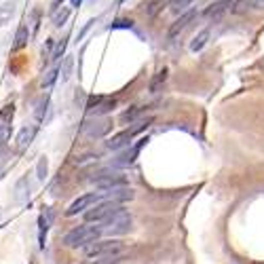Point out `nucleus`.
<instances>
[{"label":"nucleus","mask_w":264,"mask_h":264,"mask_svg":"<svg viewBox=\"0 0 264 264\" xmlns=\"http://www.w3.org/2000/svg\"><path fill=\"white\" fill-rule=\"evenodd\" d=\"M102 234V226H91V224H80L76 228H72L70 232H66L64 237V245L66 248H87L89 243H93L96 239H100Z\"/></svg>","instance_id":"1"},{"label":"nucleus","mask_w":264,"mask_h":264,"mask_svg":"<svg viewBox=\"0 0 264 264\" xmlns=\"http://www.w3.org/2000/svg\"><path fill=\"white\" fill-rule=\"evenodd\" d=\"M122 210V205L114 199H108V201H100L96 205H91L87 212H84V220L87 222H106L108 218H112L114 214H118Z\"/></svg>","instance_id":"2"},{"label":"nucleus","mask_w":264,"mask_h":264,"mask_svg":"<svg viewBox=\"0 0 264 264\" xmlns=\"http://www.w3.org/2000/svg\"><path fill=\"white\" fill-rule=\"evenodd\" d=\"M122 252V243L116 239H96L84 248L87 258H106V256H118Z\"/></svg>","instance_id":"3"},{"label":"nucleus","mask_w":264,"mask_h":264,"mask_svg":"<svg viewBox=\"0 0 264 264\" xmlns=\"http://www.w3.org/2000/svg\"><path fill=\"white\" fill-rule=\"evenodd\" d=\"M129 230H131V216L125 210H120L118 214L112 216V218H108L102 226V232L114 234V237L116 234H127Z\"/></svg>","instance_id":"4"},{"label":"nucleus","mask_w":264,"mask_h":264,"mask_svg":"<svg viewBox=\"0 0 264 264\" xmlns=\"http://www.w3.org/2000/svg\"><path fill=\"white\" fill-rule=\"evenodd\" d=\"M110 129H112V120L110 118H104V116H93L89 120H84L82 127H80L82 134L87 136V138H93V140L104 138L106 134H110Z\"/></svg>","instance_id":"5"},{"label":"nucleus","mask_w":264,"mask_h":264,"mask_svg":"<svg viewBox=\"0 0 264 264\" xmlns=\"http://www.w3.org/2000/svg\"><path fill=\"white\" fill-rule=\"evenodd\" d=\"M146 142H148V138H142V140H138L136 144L127 146V150H125V152H120L114 161H112V165H114V167H129L131 163H136V158L140 156V152H142V148L146 146Z\"/></svg>","instance_id":"6"},{"label":"nucleus","mask_w":264,"mask_h":264,"mask_svg":"<svg viewBox=\"0 0 264 264\" xmlns=\"http://www.w3.org/2000/svg\"><path fill=\"white\" fill-rule=\"evenodd\" d=\"M93 184H96L100 190H114V188L127 186V178L122 174H98L93 178Z\"/></svg>","instance_id":"7"},{"label":"nucleus","mask_w":264,"mask_h":264,"mask_svg":"<svg viewBox=\"0 0 264 264\" xmlns=\"http://www.w3.org/2000/svg\"><path fill=\"white\" fill-rule=\"evenodd\" d=\"M232 6H234L232 0H216V2L205 6L203 17H205V20H210V22H218V20H222V17L230 11Z\"/></svg>","instance_id":"8"},{"label":"nucleus","mask_w":264,"mask_h":264,"mask_svg":"<svg viewBox=\"0 0 264 264\" xmlns=\"http://www.w3.org/2000/svg\"><path fill=\"white\" fill-rule=\"evenodd\" d=\"M114 106H116V100L114 98H102V96H98V98H91L89 100L87 110H89L91 116H104L106 112L114 110Z\"/></svg>","instance_id":"9"},{"label":"nucleus","mask_w":264,"mask_h":264,"mask_svg":"<svg viewBox=\"0 0 264 264\" xmlns=\"http://www.w3.org/2000/svg\"><path fill=\"white\" fill-rule=\"evenodd\" d=\"M100 199H102V192H100V194H96V192L82 194V196H78V199H76V201H74V203L68 207V210H66V216H76V214L87 212L91 205L100 203Z\"/></svg>","instance_id":"10"},{"label":"nucleus","mask_w":264,"mask_h":264,"mask_svg":"<svg viewBox=\"0 0 264 264\" xmlns=\"http://www.w3.org/2000/svg\"><path fill=\"white\" fill-rule=\"evenodd\" d=\"M194 20H196V11H194V8H188V11L180 13V17H178V20L172 24V28H169V38H172V40L178 38V36H180Z\"/></svg>","instance_id":"11"},{"label":"nucleus","mask_w":264,"mask_h":264,"mask_svg":"<svg viewBox=\"0 0 264 264\" xmlns=\"http://www.w3.org/2000/svg\"><path fill=\"white\" fill-rule=\"evenodd\" d=\"M136 138V131L134 129H125V131H120V134H116V136H112L108 142H106V148L108 150H120V148H127L129 144H131V140Z\"/></svg>","instance_id":"12"},{"label":"nucleus","mask_w":264,"mask_h":264,"mask_svg":"<svg viewBox=\"0 0 264 264\" xmlns=\"http://www.w3.org/2000/svg\"><path fill=\"white\" fill-rule=\"evenodd\" d=\"M36 125H26L20 129V134H17V146H20V150H26L28 146H30L34 142V138H36Z\"/></svg>","instance_id":"13"},{"label":"nucleus","mask_w":264,"mask_h":264,"mask_svg":"<svg viewBox=\"0 0 264 264\" xmlns=\"http://www.w3.org/2000/svg\"><path fill=\"white\" fill-rule=\"evenodd\" d=\"M13 196H15L17 203H26L28 199H30V180H28V178H22V180L15 184Z\"/></svg>","instance_id":"14"},{"label":"nucleus","mask_w":264,"mask_h":264,"mask_svg":"<svg viewBox=\"0 0 264 264\" xmlns=\"http://www.w3.org/2000/svg\"><path fill=\"white\" fill-rule=\"evenodd\" d=\"M30 28H28L26 24H22L20 28H17L15 32V42H13V51H22L24 46H28V40H30Z\"/></svg>","instance_id":"15"},{"label":"nucleus","mask_w":264,"mask_h":264,"mask_svg":"<svg viewBox=\"0 0 264 264\" xmlns=\"http://www.w3.org/2000/svg\"><path fill=\"white\" fill-rule=\"evenodd\" d=\"M142 114H144V108L142 106H131L129 110H125L120 114V122H122V125H127V122L131 125V122H136Z\"/></svg>","instance_id":"16"},{"label":"nucleus","mask_w":264,"mask_h":264,"mask_svg":"<svg viewBox=\"0 0 264 264\" xmlns=\"http://www.w3.org/2000/svg\"><path fill=\"white\" fill-rule=\"evenodd\" d=\"M49 216L40 214L38 216V245L40 250H44V243H46V232H49Z\"/></svg>","instance_id":"17"},{"label":"nucleus","mask_w":264,"mask_h":264,"mask_svg":"<svg viewBox=\"0 0 264 264\" xmlns=\"http://www.w3.org/2000/svg\"><path fill=\"white\" fill-rule=\"evenodd\" d=\"M207 40H210V30H203V32H199V34L194 36V40L190 42V51H192V53L201 51L203 46L207 44Z\"/></svg>","instance_id":"18"},{"label":"nucleus","mask_w":264,"mask_h":264,"mask_svg":"<svg viewBox=\"0 0 264 264\" xmlns=\"http://www.w3.org/2000/svg\"><path fill=\"white\" fill-rule=\"evenodd\" d=\"M245 8L264 11V0H239V2H237V11H245Z\"/></svg>","instance_id":"19"},{"label":"nucleus","mask_w":264,"mask_h":264,"mask_svg":"<svg viewBox=\"0 0 264 264\" xmlns=\"http://www.w3.org/2000/svg\"><path fill=\"white\" fill-rule=\"evenodd\" d=\"M72 68H74V60L70 58V55H66V58H64V64H62V68H60V72H62V82L70 80V76H72Z\"/></svg>","instance_id":"20"},{"label":"nucleus","mask_w":264,"mask_h":264,"mask_svg":"<svg viewBox=\"0 0 264 264\" xmlns=\"http://www.w3.org/2000/svg\"><path fill=\"white\" fill-rule=\"evenodd\" d=\"M194 2V0H169V11L174 13H184L190 8V4Z\"/></svg>","instance_id":"21"},{"label":"nucleus","mask_w":264,"mask_h":264,"mask_svg":"<svg viewBox=\"0 0 264 264\" xmlns=\"http://www.w3.org/2000/svg\"><path fill=\"white\" fill-rule=\"evenodd\" d=\"M167 74H169V72H167V68H163L161 72H158L156 76H154L152 80H150V91H152V93H156L158 89H161L163 84H165V80H167Z\"/></svg>","instance_id":"22"},{"label":"nucleus","mask_w":264,"mask_h":264,"mask_svg":"<svg viewBox=\"0 0 264 264\" xmlns=\"http://www.w3.org/2000/svg\"><path fill=\"white\" fill-rule=\"evenodd\" d=\"M13 11H15L13 2H4L2 6H0V28H2V26L13 17Z\"/></svg>","instance_id":"23"},{"label":"nucleus","mask_w":264,"mask_h":264,"mask_svg":"<svg viewBox=\"0 0 264 264\" xmlns=\"http://www.w3.org/2000/svg\"><path fill=\"white\" fill-rule=\"evenodd\" d=\"M70 17V8L68 6H62V11H55V15H53V26H64L66 24V20Z\"/></svg>","instance_id":"24"},{"label":"nucleus","mask_w":264,"mask_h":264,"mask_svg":"<svg viewBox=\"0 0 264 264\" xmlns=\"http://www.w3.org/2000/svg\"><path fill=\"white\" fill-rule=\"evenodd\" d=\"M46 172H49V163H46V156H40V158H38V165H36V174H38V180H40V182H44Z\"/></svg>","instance_id":"25"},{"label":"nucleus","mask_w":264,"mask_h":264,"mask_svg":"<svg viewBox=\"0 0 264 264\" xmlns=\"http://www.w3.org/2000/svg\"><path fill=\"white\" fill-rule=\"evenodd\" d=\"M46 106H49V96L40 98L38 106H36V118H38V120H42V118H44V110H46Z\"/></svg>","instance_id":"26"},{"label":"nucleus","mask_w":264,"mask_h":264,"mask_svg":"<svg viewBox=\"0 0 264 264\" xmlns=\"http://www.w3.org/2000/svg\"><path fill=\"white\" fill-rule=\"evenodd\" d=\"M84 264H118V258L116 256H106V258H91Z\"/></svg>","instance_id":"27"},{"label":"nucleus","mask_w":264,"mask_h":264,"mask_svg":"<svg viewBox=\"0 0 264 264\" xmlns=\"http://www.w3.org/2000/svg\"><path fill=\"white\" fill-rule=\"evenodd\" d=\"M58 74H60V68H53L51 72H46V76L42 78V87H51L55 78H58Z\"/></svg>","instance_id":"28"},{"label":"nucleus","mask_w":264,"mask_h":264,"mask_svg":"<svg viewBox=\"0 0 264 264\" xmlns=\"http://www.w3.org/2000/svg\"><path fill=\"white\" fill-rule=\"evenodd\" d=\"M8 136H11V127L4 125V122H0V144H2Z\"/></svg>","instance_id":"29"},{"label":"nucleus","mask_w":264,"mask_h":264,"mask_svg":"<svg viewBox=\"0 0 264 264\" xmlns=\"http://www.w3.org/2000/svg\"><path fill=\"white\" fill-rule=\"evenodd\" d=\"M13 104H11V106H4V110L2 112H0V118H4V120H11L13 118Z\"/></svg>","instance_id":"30"},{"label":"nucleus","mask_w":264,"mask_h":264,"mask_svg":"<svg viewBox=\"0 0 264 264\" xmlns=\"http://www.w3.org/2000/svg\"><path fill=\"white\" fill-rule=\"evenodd\" d=\"M64 49H66V40H62V42L58 44V49H55V53H53V60H62Z\"/></svg>","instance_id":"31"},{"label":"nucleus","mask_w":264,"mask_h":264,"mask_svg":"<svg viewBox=\"0 0 264 264\" xmlns=\"http://www.w3.org/2000/svg\"><path fill=\"white\" fill-rule=\"evenodd\" d=\"M70 2H72V6H80V4H82V0H70Z\"/></svg>","instance_id":"32"},{"label":"nucleus","mask_w":264,"mask_h":264,"mask_svg":"<svg viewBox=\"0 0 264 264\" xmlns=\"http://www.w3.org/2000/svg\"><path fill=\"white\" fill-rule=\"evenodd\" d=\"M62 2H64V0H55V6H60Z\"/></svg>","instance_id":"33"}]
</instances>
